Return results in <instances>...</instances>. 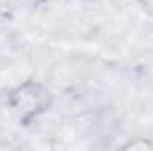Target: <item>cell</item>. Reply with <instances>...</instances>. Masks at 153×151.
Returning a JSON list of instances; mask_svg holds the SVG:
<instances>
[{"label": "cell", "mask_w": 153, "mask_h": 151, "mask_svg": "<svg viewBox=\"0 0 153 151\" xmlns=\"http://www.w3.org/2000/svg\"><path fill=\"white\" fill-rule=\"evenodd\" d=\"M52 91L38 80H25L13 87L7 94V107L13 117L22 126L38 121L52 107Z\"/></svg>", "instance_id": "obj_1"}, {"label": "cell", "mask_w": 153, "mask_h": 151, "mask_svg": "<svg viewBox=\"0 0 153 151\" xmlns=\"http://www.w3.org/2000/svg\"><path fill=\"white\" fill-rule=\"evenodd\" d=\"M121 150H143V151H148V150H153V142L144 139V137H137L135 141H130L128 144L121 146Z\"/></svg>", "instance_id": "obj_2"}, {"label": "cell", "mask_w": 153, "mask_h": 151, "mask_svg": "<svg viewBox=\"0 0 153 151\" xmlns=\"http://www.w3.org/2000/svg\"><path fill=\"white\" fill-rule=\"evenodd\" d=\"M139 5L143 7L144 13H148V14L153 16V0H139Z\"/></svg>", "instance_id": "obj_3"}]
</instances>
